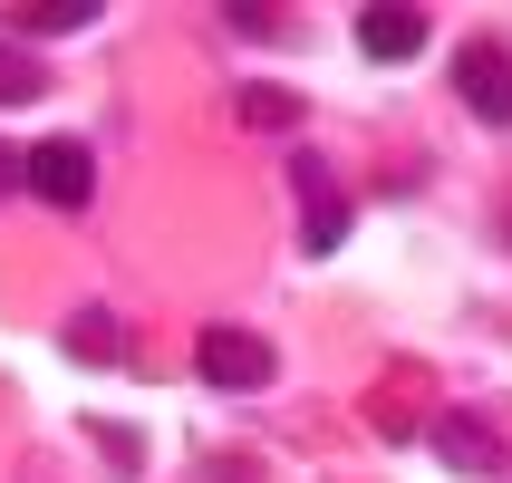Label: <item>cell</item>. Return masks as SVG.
I'll list each match as a JSON object with an SVG mask.
<instances>
[{
	"instance_id": "6da1fadb",
	"label": "cell",
	"mask_w": 512,
	"mask_h": 483,
	"mask_svg": "<svg viewBox=\"0 0 512 483\" xmlns=\"http://www.w3.org/2000/svg\"><path fill=\"white\" fill-rule=\"evenodd\" d=\"M271 368H281V358H271L261 329H203V339H194V377H203V387H223V397H261Z\"/></svg>"
},
{
	"instance_id": "7a4b0ae2",
	"label": "cell",
	"mask_w": 512,
	"mask_h": 483,
	"mask_svg": "<svg viewBox=\"0 0 512 483\" xmlns=\"http://www.w3.org/2000/svg\"><path fill=\"white\" fill-rule=\"evenodd\" d=\"M20 184L49 203V213H87V194H97V165H87V145H78V136H39V145L20 155Z\"/></svg>"
},
{
	"instance_id": "3957f363",
	"label": "cell",
	"mask_w": 512,
	"mask_h": 483,
	"mask_svg": "<svg viewBox=\"0 0 512 483\" xmlns=\"http://www.w3.org/2000/svg\"><path fill=\"white\" fill-rule=\"evenodd\" d=\"M290 184H300V242H310V252H339V242H348V213H358V203L339 194L329 155H319V145H300V155H290Z\"/></svg>"
},
{
	"instance_id": "277c9868",
	"label": "cell",
	"mask_w": 512,
	"mask_h": 483,
	"mask_svg": "<svg viewBox=\"0 0 512 483\" xmlns=\"http://www.w3.org/2000/svg\"><path fill=\"white\" fill-rule=\"evenodd\" d=\"M455 97L484 116V126H512V49H503V39L455 49Z\"/></svg>"
},
{
	"instance_id": "5b68a950",
	"label": "cell",
	"mask_w": 512,
	"mask_h": 483,
	"mask_svg": "<svg viewBox=\"0 0 512 483\" xmlns=\"http://www.w3.org/2000/svg\"><path fill=\"white\" fill-rule=\"evenodd\" d=\"M358 49L368 58H426V10H406V0H387V10H358Z\"/></svg>"
},
{
	"instance_id": "8992f818",
	"label": "cell",
	"mask_w": 512,
	"mask_h": 483,
	"mask_svg": "<svg viewBox=\"0 0 512 483\" xmlns=\"http://www.w3.org/2000/svg\"><path fill=\"white\" fill-rule=\"evenodd\" d=\"M435 455L455 464V474H474V483H493V474H503V445H493V426H484V416H435Z\"/></svg>"
},
{
	"instance_id": "52a82bcc",
	"label": "cell",
	"mask_w": 512,
	"mask_h": 483,
	"mask_svg": "<svg viewBox=\"0 0 512 483\" xmlns=\"http://www.w3.org/2000/svg\"><path fill=\"white\" fill-rule=\"evenodd\" d=\"M39 97H49V68L29 49H0V107H39Z\"/></svg>"
},
{
	"instance_id": "ba28073f",
	"label": "cell",
	"mask_w": 512,
	"mask_h": 483,
	"mask_svg": "<svg viewBox=\"0 0 512 483\" xmlns=\"http://www.w3.org/2000/svg\"><path fill=\"white\" fill-rule=\"evenodd\" d=\"M68 348H78L87 368H107V358H116V310H78V319H68Z\"/></svg>"
},
{
	"instance_id": "9c48e42d",
	"label": "cell",
	"mask_w": 512,
	"mask_h": 483,
	"mask_svg": "<svg viewBox=\"0 0 512 483\" xmlns=\"http://www.w3.org/2000/svg\"><path fill=\"white\" fill-rule=\"evenodd\" d=\"M242 116L281 136V126H300V97H290V87H242Z\"/></svg>"
},
{
	"instance_id": "30bf717a",
	"label": "cell",
	"mask_w": 512,
	"mask_h": 483,
	"mask_svg": "<svg viewBox=\"0 0 512 483\" xmlns=\"http://www.w3.org/2000/svg\"><path fill=\"white\" fill-rule=\"evenodd\" d=\"M10 20L20 29H87L97 10H87V0H29V10H10Z\"/></svg>"
},
{
	"instance_id": "8fae6325",
	"label": "cell",
	"mask_w": 512,
	"mask_h": 483,
	"mask_svg": "<svg viewBox=\"0 0 512 483\" xmlns=\"http://www.w3.org/2000/svg\"><path fill=\"white\" fill-rule=\"evenodd\" d=\"M10 184H20V155H10V145H0V194H10Z\"/></svg>"
}]
</instances>
